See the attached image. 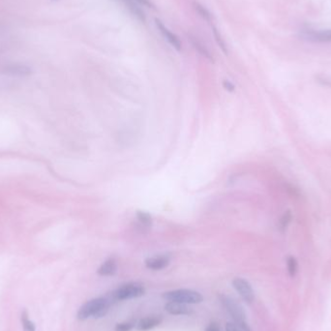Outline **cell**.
Wrapping results in <instances>:
<instances>
[{"mask_svg":"<svg viewBox=\"0 0 331 331\" xmlns=\"http://www.w3.org/2000/svg\"><path fill=\"white\" fill-rule=\"evenodd\" d=\"M226 331H238L237 327L235 324L232 323H227L226 325Z\"/></svg>","mask_w":331,"mask_h":331,"instance_id":"cell-23","label":"cell"},{"mask_svg":"<svg viewBox=\"0 0 331 331\" xmlns=\"http://www.w3.org/2000/svg\"><path fill=\"white\" fill-rule=\"evenodd\" d=\"M136 326H137L136 320H129V321H126V322L116 324V327H115V331H131L133 329L136 328Z\"/></svg>","mask_w":331,"mask_h":331,"instance_id":"cell-16","label":"cell"},{"mask_svg":"<svg viewBox=\"0 0 331 331\" xmlns=\"http://www.w3.org/2000/svg\"><path fill=\"white\" fill-rule=\"evenodd\" d=\"M219 300L222 303V305L225 307V309L229 312V314L232 316L233 321L235 322L236 326H240L243 323H246V316L241 307V305L234 300L232 297L227 295H220Z\"/></svg>","mask_w":331,"mask_h":331,"instance_id":"cell-4","label":"cell"},{"mask_svg":"<svg viewBox=\"0 0 331 331\" xmlns=\"http://www.w3.org/2000/svg\"><path fill=\"white\" fill-rule=\"evenodd\" d=\"M113 294L117 302L141 298L146 294V289L144 285L139 282H129L118 287L116 290L113 291Z\"/></svg>","mask_w":331,"mask_h":331,"instance_id":"cell-3","label":"cell"},{"mask_svg":"<svg viewBox=\"0 0 331 331\" xmlns=\"http://www.w3.org/2000/svg\"><path fill=\"white\" fill-rule=\"evenodd\" d=\"M304 37L312 42H321V43H330L331 42V29L322 30V31H311L304 34Z\"/></svg>","mask_w":331,"mask_h":331,"instance_id":"cell-11","label":"cell"},{"mask_svg":"<svg viewBox=\"0 0 331 331\" xmlns=\"http://www.w3.org/2000/svg\"><path fill=\"white\" fill-rule=\"evenodd\" d=\"M204 331H220V327L217 323H211L206 327Z\"/></svg>","mask_w":331,"mask_h":331,"instance_id":"cell-21","label":"cell"},{"mask_svg":"<svg viewBox=\"0 0 331 331\" xmlns=\"http://www.w3.org/2000/svg\"><path fill=\"white\" fill-rule=\"evenodd\" d=\"M291 221H292V213L290 210H288L287 212L284 213V215L282 216L281 220L279 222V230L282 232H285L289 227Z\"/></svg>","mask_w":331,"mask_h":331,"instance_id":"cell-20","label":"cell"},{"mask_svg":"<svg viewBox=\"0 0 331 331\" xmlns=\"http://www.w3.org/2000/svg\"><path fill=\"white\" fill-rule=\"evenodd\" d=\"M165 310L168 314L173 316H187L193 313V309L190 308L188 304L175 301H167L165 305Z\"/></svg>","mask_w":331,"mask_h":331,"instance_id":"cell-8","label":"cell"},{"mask_svg":"<svg viewBox=\"0 0 331 331\" xmlns=\"http://www.w3.org/2000/svg\"><path fill=\"white\" fill-rule=\"evenodd\" d=\"M170 258L167 255H158L151 258H148L146 260V266L154 271L162 270L169 265Z\"/></svg>","mask_w":331,"mask_h":331,"instance_id":"cell-9","label":"cell"},{"mask_svg":"<svg viewBox=\"0 0 331 331\" xmlns=\"http://www.w3.org/2000/svg\"><path fill=\"white\" fill-rule=\"evenodd\" d=\"M212 32H213L214 38H215L216 43L218 44L219 48L223 50V52H224L225 54H228L229 51H228V47H227V45H226V42L224 41V39L222 38L221 34L218 31V29L216 28L215 26L212 27Z\"/></svg>","mask_w":331,"mask_h":331,"instance_id":"cell-18","label":"cell"},{"mask_svg":"<svg viewBox=\"0 0 331 331\" xmlns=\"http://www.w3.org/2000/svg\"><path fill=\"white\" fill-rule=\"evenodd\" d=\"M137 218L139 222L146 228H150L152 226V218L148 212L146 211H138Z\"/></svg>","mask_w":331,"mask_h":331,"instance_id":"cell-17","label":"cell"},{"mask_svg":"<svg viewBox=\"0 0 331 331\" xmlns=\"http://www.w3.org/2000/svg\"><path fill=\"white\" fill-rule=\"evenodd\" d=\"M28 313L26 310H23L20 314V322L22 325V329L24 331H36V327L33 322L29 320Z\"/></svg>","mask_w":331,"mask_h":331,"instance_id":"cell-14","label":"cell"},{"mask_svg":"<svg viewBox=\"0 0 331 331\" xmlns=\"http://www.w3.org/2000/svg\"><path fill=\"white\" fill-rule=\"evenodd\" d=\"M190 42L193 45V47L198 50V52L200 53L202 56H204L205 58H207L210 61H213V57L210 53V51L208 49L205 47V45H203V43L199 40L197 37L194 36H190Z\"/></svg>","mask_w":331,"mask_h":331,"instance_id":"cell-12","label":"cell"},{"mask_svg":"<svg viewBox=\"0 0 331 331\" xmlns=\"http://www.w3.org/2000/svg\"><path fill=\"white\" fill-rule=\"evenodd\" d=\"M193 7L196 10V12L199 14L200 17H202L204 20L211 22L212 21V15L211 13L203 6L201 5L198 1H194L193 2Z\"/></svg>","mask_w":331,"mask_h":331,"instance_id":"cell-13","label":"cell"},{"mask_svg":"<svg viewBox=\"0 0 331 331\" xmlns=\"http://www.w3.org/2000/svg\"><path fill=\"white\" fill-rule=\"evenodd\" d=\"M135 1L139 2L140 4H142V5L146 6V7H149V8H153L154 7V5L150 2V0H135Z\"/></svg>","mask_w":331,"mask_h":331,"instance_id":"cell-22","label":"cell"},{"mask_svg":"<svg viewBox=\"0 0 331 331\" xmlns=\"http://www.w3.org/2000/svg\"><path fill=\"white\" fill-rule=\"evenodd\" d=\"M223 85H224V87H225L227 90H229V91H233V90H234V85H233L232 83L228 82V81H225V82L223 83Z\"/></svg>","mask_w":331,"mask_h":331,"instance_id":"cell-24","label":"cell"},{"mask_svg":"<svg viewBox=\"0 0 331 331\" xmlns=\"http://www.w3.org/2000/svg\"><path fill=\"white\" fill-rule=\"evenodd\" d=\"M163 322L161 315L148 316L137 323L136 329L139 331H149L159 327Z\"/></svg>","mask_w":331,"mask_h":331,"instance_id":"cell-6","label":"cell"},{"mask_svg":"<svg viewBox=\"0 0 331 331\" xmlns=\"http://www.w3.org/2000/svg\"><path fill=\"white\" fill-rule=\"evenodd\" d=\"M6 71L10 74L13 75H19V76H24V75H28L30 73V70L28 67L24 66V65H11V66L7 67Z\"/></svg>","mask_w":331,"mask_h":331,"instance_id":"cell-15","label":"cell"},{"mask_svg":"<svg viewBox=\"0 0 331 331\" xmlns=\"http://www.w3.org/2000/svg\"><path fill=\"white\" fill-rule=\"evenodd\" d=\"M287 265H288V271L291 277H295L298 273V264L297 259L295 257H289L287 261Z\"/></svg>","mask_w":331,"mask_h":331,"instance_id":"cell-19","label":"cell"},{"mask_svg":"<svg viewBox=\"0 0 331 331\" xmlns=\"http://www.w3.org/2000/svg\"><path fill=\"white\" fill-rule=\"evenodd\" d=\"M233 289L238 293L240 298H242L247 304L253 303L255 300V292L251 284L244 278L236 277L232 282Z\"/></svg>","mask_w":331,"mask_h":331,"instance_id":"cell-5","label":"cell"},{"mask_svg":"<svg viewBox=\"0 0 331 331\" xmlns=\"http://www.w3.org/2000/svg\"><path fill=\"white\" fill-rule=\"evenodd\" d=\"M117 271V263L114 258H110L100 265L97 273L100 276H113Z\"/></svg>","mask_w":331,"mask_h":331,"instance_id":"cell-10","label":"cell"},{"mask_svg":"<svg viewBox=\"0 0 331 331\" xmlns=\"http://www.w3.org/2000/svg\"><path fill=\"white\" fill-rule=\"evenodd\" d=\"M155 22H156V26L158 27V29L160 30V32L161 33L163 34V36L165 37L166 40L176 50H181V42H180V40H179V38L175 35L174 33H172L171 31H169L166 27L165 25H164V23L160 20V19H158V18H156L155 19Z\"/></svg>","mask_w":331,"mask_h":331,"instance_id":"cell-7","label":"cell"},{"mask_svg":"<svg viewBox=\"0 0 331 331\" xmlns=\"http://www.w3.org/2000/svg\"><path fill=\"white\" fill-rule=\"evenodd\" d=\"M111 304L105 298H97L90 299L83 304L78 313L77 318L80 321H86L89 318L101 319L108 314Z\"/></svg>","mask_w":331,"mask_h":331,"instance_id":"cell-1","label":"cell"},{"mask_svg":"<svg viewBox=\"0 0 331 331\" xmlns=\"http://www.w3.org/2000/svg\"><path fill=\"white\" fill-rule=\"evenodd\" d=\"M162 298L166 301H175L184 304H199L203 300V297L199 292L188 289H178L166 292L162 295Z\"/></svg>","mask_w":331,"mask_h":331,"instance_id":"cell-2","label":"cell"}]
</instances>
